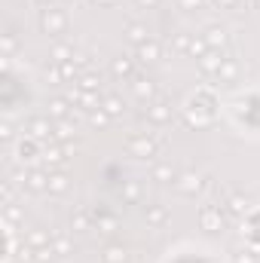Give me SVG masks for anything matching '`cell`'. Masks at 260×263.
<instances>
[{
  "mask_svg": "<svg viewBox=\"0 0 260 263\" xmlns=\"http://www.w3.org/2000/svg\"><path fill=\"white\" fill-rule=\"evenodd\" d=\"M138 196H141V193H138V187L129 184V187H126V202H138Z\"/></svg>",
  "mask_w": 260,
  "mask_h": 263,
  "instance_id": "cell-38",
  "label": "cell"
},
{
  "mask_svg": "<svg viewBox=\"0 0 260 263\" xmlns=\"http://www.w3.org/2000/svg\"><path fill=\"white\" fill-rule=\"evenodd\" d=\"M49 120H70V110H73V104L67 101V98H49Z\"/></svg>",
  "mask_w": 260,
  "mask_h": 263,
  "instance_id": "cell-14",
  "label": "cell"
},
{
  "mask_svg": "<svg viewBox=\"0 0 260 263\" xmlns=\"http://www.w3.org/2000/svg\"><path fill=\"white\" fill-rule=\"evenodd\" d=\"M236 263H257V257L248 254V251H242V254H236Z\"/></svg>",
  "mask_w": 260,
  "mask_h": 263,
  "instance_id": "cell-39",
  "label": "cell"
},
{
  "mask_svg": "<svg viewBox=\"0 0 260 263\" xmlns=\"http://www.w3.org/2000/svg\"><path fill=\"white\" fill-rule=\"evenodd\" d=\"M205 52H208V43H205V37H199V40L193 37V43H190V55H196V59H202Z\"/></svg>",
  "mask_w": 260,
  "mask_h": 263,
  "instance_id": "cell-33",
  "label": "cell"
},
{
  "mask_svg": "<svg viewBox=\"0 0 260 263\" xmlns=\"http://www.w3.org/2000/svg\"><path fill=\"white\" fill-rule=\"evenodd\" d=\"M135 59H138L141 65H156V62L162 59V46H159L156 40H147V43H141V46H138Z\"/></svg>",
  "mask_w": 260,
  "mask_h": 263,
  "instance_id": "cell-8",
  "label": "cell"
},
{
  "mask_svg": "<svg viewBox=\"0 0 260 263\" xmlns=\"http://www.w3.org/2000/svg\"><path fill=\"white\" fill-rule=\"evenodd\" d=\"M214 6H220V9H230V6H236V0H211Z\"/></svg>",
  "mask_w": 260,
  "mask_h": 263,
  "instance_id": "cell-42",
  "label": "cell"
},
{
  "mask_svg": "<svg viewBox=\"0 0 260 263\" xmlns=\"http://www.w3.org/2000/svg\"><path fill=\"white\" fill-rule=\"evenodd\" d=\"M52 123H49V117H31L28 123H25V132L31 135V138H37V141H52Z\"/></svg>",
  "mask_w": 260,
  "mask_h": 263,
  "instance_id": "cell-3",
  "label": "cell"
},
{
  "mask_svg": "<svg viewBox=\"0 0 260 263\" xmlns=\"http://www.w3.org/2000/svg\"><path fill=\"white\" fill-rule=\"evenodd\" d=\"M52 257H55L52 245H46V248H37V251H34V260H37V263H49Z\"/></svg>",
  "mask_w": 260,
  "mask_h": 263,
  "instance_id": "cell-34",
  "label": "cell"
},
{
  "mask_svg": "<svg viewBox=\"0 0 260 263\" xmlns=\"http://www.w3.org/2000/svg\"><path fill=\"white\" fill-rule=\"evenodd\" d=\"M65 190H67V175L65 172L49 175V193H65Z\"/></svg>",
  "mask_w": 260,
  "mask_h": 263,
  "instance_id": "cell-26",
  "label": "cell"
},
{
  "mask_svg": "<svg viewBox=\"0 0 260 263\" xmlns=\"http://www.w3.org/2000/svg\"><path fill=\"white\" fill-rule=\"evenodd\" d=\"M104 263H129V251L123 245H107L104 248Z\"/></svg>",
  "mask_w": 260,
  "mask_h": 263,
  "instance_id": "cell-21",
  "label": "cell"
},
{
  "mask_svg": "<svg viewBox=\"0 0 260 263\" xmlns=\"http://www.w3.org/2000/svg\"><path fill=\"white\" fill-rule=\"evenodd\" d=\"M92 3H98V6H114L117 0H92Z\"/></svg>",
  "mask_w": 260,
  "mask_h": 263,
  "instance_id": "cell-44",
  "label": "cell"
},
{
  "mask_svg": "<svg viewBox=\"0 0 260 263\" xmlns=\"http://www.w3.org/2000/svg\"><path fill=\"white\" fill-rule=\"evenodd\" d=\"M132 92H135V98L147 101V98H153V95H156V83H153V80H147V77H132Z\"/></svg>",
  "mask_w": 260,
  "mask_h": 263,
  "instance_id": "cell-12",
  "label": "cell"
},
{
  "mask_svg": "<svg viewBox=\"0 0 260 263\" xmlns=\"http://www.w3.org/2000/svg\"><path fill=\"white\" fill-rule=\"evenodd\" d=\"M110 73H114L117 80H132V77H135V62L126 59V55H120V59L110 62Z\"/></svg>",
  "mask_w": 260,
  "mask_h": 263,
  "instance_id": "cell-15",
  "label": "cell"
},
{
  "mask_svg": "<svg viewBox=\"0 0 260 263\" xmlns=\"http://www.w3.org/2000/svg\"><path fill=\"white\" fill-rule=\"evenodd\" d=\"M67 153H70V147H62V144H49L46 150H43V162L49 165V168H65L67 162Z\"/></svg>",
  "mask_w": 260,
  "mask_h": 263,
  "instance_id": "cell-7",
  "label": "cell"
},
{
  "mask_svg": "<svg viewBox=\"0 0 260 263\" xmlns=\"http://www.w3.org/2000/svg\"><path fill=\"white\" fill-rule=\"evenodd\" d=\"M73 55H77V52H73V46H67V43H55V46L49 49V62H52V65H65Z\"/></svg>",
  "mask_w": 260,
  "mask_h": 263,
  "instance_id": "cell-16",
  "label": "cell"
},
{
  "mask_svg": "<svg viewBox=\"0 0 260 263\" xmlns=\"http://www.w3.org/2000/svg\"><path fill=\"white\" fill-rule=\"evenodd\" d=\"M52 251L55 254H70L73 251V242L67 233H52Z\"/></svg>",
  "mask_w": 260,
  "mask_h": 263,
  "instance_id": "cell-22",
  "label": "cell"
},
{
  "mask_svg": "<svg viewBox=\"0 0 260 263\" xmlns=\"http://www.w3.org/2000/svg\"><path fill=\"white\" fill-rule=\"evenodd\" d=\"M0 138H3V141H9V138H12V126H9V123H3V126H0Z\"/></svg>",
  "mask_w": 260,
  "mask_h": 263,
  "instance_id": "cell-40",
  "label": "cell"
},
{
  "mask_svg": "<svg viewBox=\"0 0 260 263\" xmlns=\"http://www.w3.org/2000/svg\"><path fill=\"white\" fill-rule=\"evenodd\" d=\"M40 3H43V6H49V3H52V0H40Z\"/></svg>",
  "mask_w": 260,
  "mask_h": 263,
  "instance_id": "cell-45",
  "label": "cell"
},
{
  "mask_svg": "<svg viewBox=\"0 0 260 263\" xmlns=\"http://www.w3.org/2000/svg\"><path fill=\"white\" fill-rule=\"evenodd\" d=\"M227 59H230V55H224L220 49H208V52L199 59V67H202V73H205V77H211V73H217V70H220V65H224Z\"/></svg>",
  "mask_w": 260,
  "mask_h": 263,
  "instance_id": "cell-9",
  "label": "cell"
},
{
  "mask_svg": "<svg viewBox=\"0 0 260 263\" xmlns=\"http://www.w3.org/2000/svg\"><path fill=\"white\" fill-rule=\"evenodd\" d=\"M208 0H181V9H202Z\"/></svg>",
  "mask_w": 260,
  "mask_h": 263,
  "instance_id": "cell-37",
  "label": "cell"
},
{
  "mask_svg": "<svg viewBox=\"0 0 260 263\" xmlns=\"http://www.w3.org/2000/svg\"><path fill=\"white\" fill-rule=\"evenodd\" d=\"M227 40H230V37H227L224 28H208V31H205V43H208V49H224Z\"/></svg>",
  "mask_w": 260,
  "mask_h": 263,
  "instance_id": "cell-17",
  "label": "cell"
},
{
  "mask_svg": "<svg viewBox=\"0 0 260 263\" xmlns=\"http://www.w3.org/2000/svg\"><path fill=\"white\" fill-rule=\"evenodd\" d=\"M25 190H31V193H49V175L43 168H31L28 181H25Z\"/></svg>",
  "mask_w": 260,
  "mask_h": 263,
  "instance_id": "cell-11",
  "label": "cell"
},
{
  "mask_svg": "<svg viewBox=\"0 0 260 263\" xmlns=\"http://www.w3.org/2000/svg\"><path fill=\"white\" fill-rule=\"evenodd\" d=\"M147 120L156 123V126L172 123V104H169V101H153V104L147 107Z\"/></svg>",
  "mask_w": 260,
  "mask_h": 263,
  "instance_id": "cell-10",
  "label": "cell"
},
{
  "mask_svg": "<svg viewBox=\"0 0 260 263\" xmlns=\"http://www.w3.org/2000/svg\"><path fill=\"white\" fill-rule=\"evenodd\" d=\"M150 178H153V181H162V184H165V181H175V168H172L169 162H156L153 172H150Z\"/></svg>",
  "mask_w": 260,
  "mask_h": 263,
  "instance_id": "cell-23",
  "label": "cell"
},
{
  "mask_svg": "<svg viewBox=\"0 0 260 263\" xmlns=\"http://www.w3.org/2000/svg\"><path fill=\"white\" fill-rule=\"evenodd\" d=\"M175 187H178V193H184V196H196V193L205 187V178L196 175V172H184V175L175 181Z\"/></svg>",
  "mask_w": 260,
  "mask_h": 263,
  "instance_id": "cell-4",
  "label": "cell"
},
{
  "mask_svg": "<svg viewBox=\"0 0 260 263\" xmlns=\"http://www.w3.org/2000/svg\"><path fill=\"white\" fill-rule=\"evenodd\" d=\"M89 223H92V220H89V214H86V211H77V214H73V220H70V227H73V230H89Z\"/></svg>",
  "mask_w": 260,
  "mask_h": 263,
  "instance_id": "cell-32",
  "label": "cell"
},
{
  "mask_svg": "<svg viewBox=\"0 0 260 263\" xmlns=\"http://www.w3.org/2000/svg\"><path fill=\"white\" fill-rule=\"evenodd\" d=\"M190 43H193V37H187V34H178L175 37V49L178 52H190Z\"/></svg>",
  "mask_w": 260,
  "mask_h": 263,
  "instance_id": "cell-35",
  "label": "cell"
},
{
  "mask_svg": "<svg viewBox=\"0 0 260 263\" xmlns=\"http://www.w3.org/2000/svg\"><path fill=\"white\" fill-rule=\"evenodd\" d=\"M73 65L80 67V73H86V70L92 67V55H89V52H77V55H73Z\"/></svg>",
  "mask_w": 260,
  "mask_h": 263,
  "instance_id": "cell-31",
  "label": "cell"
},
{
  "mask_svg": "<svg viewBox=\"0 0 260 263\" xmlns=\"http://www.w3.org/2000/svg\"><path fill=\"white\" fill-rule=\"evenodd\" d=\"M156 3H159V0H138V6H147V9H153Z\"/></svg>",
  "mask_w": 260,
  "mask_h": 263,
  "instance_id": "cell-43",
  "label": "cell"
},
{
  "mask_svg": "<svg viewBox=\"0 0 260 263\" xmlns=\"http://www.w3.org/2000/svg\"><path fill=\"white\" fill-rule=\"evenodd\" d=\"M3 220H6V223H22V220H25V211L9 202V205H3Z\"/></svg>",
  "mask_w": 260,
  "mask_h": 263,
  "instance_id": "cell-27",
  "label": "cell"
},
{
  "mask_svg": "<svg viewBox=\"0 0 260 263\" xmlns=\"http://www.w3.org/2000/svg\"><path fill=\"white\" fill-rule=\"evenodd\" d=\"M25 245H31L34 251L37 248H46V245H52V233H46L43 227H31L28 236H25Z\"/></svg>",
  "mask_w": 260,
  "mask_h": 263,
  "instance_id": "cell-13",
  "label": "cell"
},
{
  "mask_svg": "<svg viewBox=\"0 0 260 263\" xmlns=\"http://www.w3.org/2000/svg\"><path fill=\"white\" fill-rule=\"evenodd\" d=\"M73 135H77V129H73V123H70V120H59V123H55V129H52V138H55V141H62V144H67Z\"/></svg>",
  "mask_w": 260,
  "mask_h": 263,
  "instance_id": "cell-19",
  "label": "cell"
},
{
  "mask_svg": "<svg viewBox=\"0 0 260 263\" xmlns=\"http://www.w3.org/2000/svg\"><path fill=\"white\" fill-rule=\"evenodd\" d=\"M98 86H101V77L92 70L80 73V80H77V89H83V92H98Z\"/></svg>",
  "mask_w": 260,
  "mask_h": 263,
  "instance_id": "cell-20",
  "label": "cell"
},
{
  "mask_svg": "<svg viewBox=\"0 0 260 263\" xmlns=\"http://www.w3.org/2000/svg\"><path fill=\"white\" fill-rule=\"evenodd\" d=\"M3 49L12 52V49H15V37H3Z\"/></svg>",
  "mask_w": 260,
  "mask_h": 263,
  "instance_id": "cell-41",
  "label": "cell"
},
{
  "mask_svg": "<svg viewBox=\"0 0 260 263\" xmlns=\"http://www.w3.org/2000/svg\"><path fill=\"white\" fill-rule=\"evenodd\" d=\"M86 117H89V123H92L95 129H104V126H110V120H114V117H107L101 107H98V110H92V114H86Z\"/></svg>",
  "mask_w": 260,
  "mask_h": 263,
  "instance_id": "cell-30",
  "label": "cell"
},
{
  "mask_svg": "<svg viewBox=\"0 0 260 263\" xmlns=\"http://www.w3.org/2000/svg\"><path fill=\"white\" fill-rule=\"evenodd\" d=\"M254 6H257V9H260V0H254Z\"/></svg>",
  "mask_w": 260,
  "mask_h": 263,
  "instance_id": "cell-46",
  "label": "cell"
},
{
  "mask_svg": "<svg viewBox=\"0 0 260 263\" xmlns=\"http://www.w3.org/2000/svg\"><path fill=\"white\" fill-rule=\"evenodd\" d=\"M165 220H169V211H165L162 205H150V208H147V223H150V227H162Z\"/></svg>",
  "mask_w": 260,
  "mask_h": 263,
  "instance_id": "cell-24",
  "label": "cell"
},
{
  "mask_svg": "<svg viewBox=\"0 0 260 263\" xmlns=\"http://www.w3.org/2000/svg\"><path fill=\"white\" fill-rule=\"evenodd\" d=\"M126 147H129L132 156H141V159H153V156H156V150H159L156 138H150V135H132Z\"/></svg>",
  "mask_w": 260,
  "mask_h": 263,
  "instance_id": "cell-2",
  "label": "cell"
},
{
  "mask_svg": "<svg viewBox=\"0 0 260 263\" xmlns=\"http://www.w3.org/2000/svg\"><path fill=\"white\" fill-rule=\"evenodd\" d=\"M126 34H129V40L135 43V46H141V43H147V40H150V34H147V28H144L141 22L129 25V31H126Z\"/></svg>",
  "mask_w": 260,
  "mask_h": 263,
  "instance_id": "cell-25",
  "label": "cell"
},
{
  "mask_svg": "<svg viewBox=\"0 0 260 263\" xmlns=\"http://www.w3.org/2000/svg\"><path fill=\"white\" fill-rule=\"evenodd\" d=\"M199 223H202V230H208V233L220 230V227H224V214H220V205H205V208L199 211Z\"/></svg>",
  "mask_w": 260,
  "mask_h": 263,
  "instance_id": "cell-6",
  "label": "cell"
},
{
  "mask_svg": "<svg viewBox=\"0 0 260 263\" xmlns=\"http://www.w3.org/2000/svg\"><path fill=\"white\" fill-rule=\"evenodd\" d=\"M95 220H98V230H101V233H114V230H117V217H110V214H104V211H95Z\"/></svg>",
  "mask_w": 260,
  "mask_h": 263,
  "instance_id": "cell-28",
  "label": "cell"
},
{
  "mask_svg": "<svg viewBox=\"0 0 260 263\" xmlns=\"http://www.w3.org/2000/svg\"><path fill=\"white\" fill-rule=\"evenodd\" d=\"M236 73H239V65H236L233 59H227V62L220 65V70H217V77H220L224 83H230V80H236Z\"/></svg>",
  "mask_w": 260,
  "mask_h": 263,
  "instance_id": "cell-29",
  "label": "cell"
},
{
  "mask_svg": "<svg viewBox=\"0 0 260 263\" xmlns=\"http://www.w3.org/2000/svg\"><path fill=\"white\" fill-rule=\"evenodd\" d=\"M40 28L49 34V37H59L67 31V15L62 9H43L40 12Z\"/></svg>",
  "mask_w": 260,
  "mask_h": 263,
  "instance_id": "cell-1",
  "label": "cell"
},
{
  "mask_svg": "<svg viewBox=\"0 0 260 263\" xmlns=\"http://www.w3.org/2000/svg\"><path fill=\"white\" fill-rule=\"evenodd\" d=\"M230 211H233V214H245V199L233 196V199H230Z\"/></svg>",
  "mask_w": 260,
  "mask_h": 263,
  "instance_id": "cell-36",
  "label": "cell"
},
{
  "mask_svg": "<svg viewBox=\"0 0 260 263\" xmlns=\"http://www.w3.org/2000/svg\"><path fill=\"white\" fill-rule=\"evenodd\" d=\"M43 141H37V138H31V135H25L22 141H18V159L22 162H31V159H37V156H43Z\"/></svg>",
  "mask_w": 260,
  "mask_h": 263,
  "instance_id": "cell-5",
  "label": "cell"
},
{
  "mask_svg": "<svg viewBox=\"0 0 260 263\" xmlns=\"http://www.w3.org/2000/svg\"><path fill=\"white\" fill-rule=\"evenodd\" d=\"M101 110H104L107 117H123V114H126V104H123V98H117V95H107V98L101 101Z\"/></svg>",
  "mask_w": 260,
  "mask_h": 263,
  "instance_id": "cell-18",
  "label": "cell"
}]
</instances>
